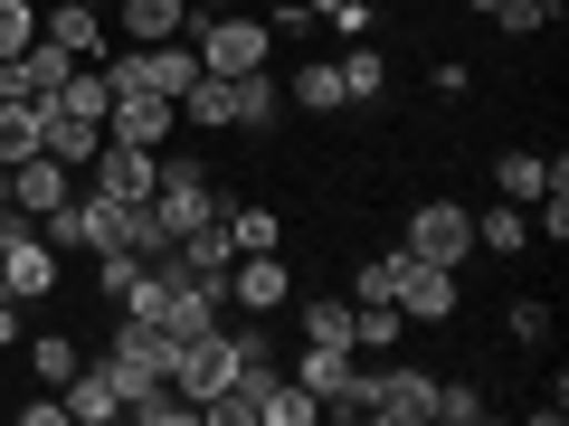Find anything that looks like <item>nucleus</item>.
Returning <instances> with one entry per match:
<instances>
[{
  "label": "nucleus",
  "instance_id": "obj_31",
  "mask_svg": "<svg viewBox=\"0 0 569 426\" xmlns=\"http://www.w3.org/2000/svg\"><path fill=\"white\" fill-rule=\"evenodd\" d=\"M305 342H332V351H351V304H323V294H313V304H305Z\"/></svg>",
  "mask_w": 569,
  "mask_h": 426
},
{
  "label": "nucleus",
  "instance_id": "obj_33",
  "mask_svg": "<svg viewBox=\"0 0 569 426\" xmlns=\"http://www.w3.org/2000/svg\"><path fill=\"white\" fill-rule=\"evenodd\" d=\"M399 256H408V246H399ZM399 256H370L361 284H351V304H389V294H399Z\"/></svg>",
  "mask_w": 569,
  "mask_h": 426
},
{
  "label": "nucleus",
  "instance_id": "obj_19",
  "mask_svg": "<svg viewBox=\"0 0 569 426\" xmlns=\"http://www.w3.org/2000/svg\"><path fill=\"white\" fill-rule=\"evenodd\" d=\"M29 152H48V114L29 95H0V162H29Z\"/></svg>",
  "mask_w": 569,
  "mask_h": 426
},
{
  "label": "nucleus",
  "instance_id": "obj_27",
  "mask_svg": "<svg viewBox=\"0 0 569 426\" xmlns=\"http://www.w3.org/2000/svg\"><path fill=\"white\" fill-rule=\"evenodd\" d=\"M284 95L305 104V114H332V104H342V67H332V58H313V67H295V85H284Z\"/></svg>",
  "mask_w": 569,
  "mask_h": 426
},
{
  "label": "nucleus",
  "instance_id": "obj_35",
  "mask_svg": "<svg viewBox=\"0 0 569 426\" xmlns=\"http://www.w3.org/2000/svg\"><path fill=\"white\" fill-rule=\"evenodd\" d=\"M541 20H550L541 0H503V10H493V29H512V39H531V29H541Z\"/></svg>",
  "mask_w": 569,
  "mask_h": 426
},
{
  "label": "nucleus",
  "instance_id": "obj_26",
  "mask_svg": "<svg viewBox=\"0 0 569 426\" xmlns=\"http://www.w3.org/2000/svg\"><path fill=\"white\" fill-rule=\"evenodd\" d=\"M475 246H485V256H522V246H531V219H522L512 200H493L485 227H475Z\"/></svg>",
  "mask_w": 569,
  "mask_h": 426
},
{
  "label": "nucleus",
  "instance_id": "obj_1",
  "mask_svg": "<svg viewBox=\"0 0 569 426\" xmlns=\"http://www.w3.org/2000/svg\"><path fill=\"white\" fill-rule=\"evenodd\" d=\"M190 48H200L209 77H257V67L276 58V29L247 20V10H228V20H200V29H190Z\"/></svg>",
  "mask_w": 569,
  "mask_h": 426
},
{
  "label": "nucleus",
  "instance_id": "obj_9",
  "mask_svg": "<svg viewBox=\"0 0 569 426\" xmlns=\"http://www.w3.org/2000/svg\"><path fill=\"white\" fill-rule=\"evenodd\" d=\"M77 67H86V58H67L58 39H29L20 58L0 67V95H29V104H48V95L67 85V77H77Z\"/></svg>",
  "mask_w": 569,
  "mask_h": 426
},
{
  "label": "nucleus",
  "instance_id": "obj_40",
  "mask_svg": "<svg viewBox=\"0 0 569 426\" xmlns=\"http://www.w3.org/2000/svg\"><path fill=\"white\" fill-rule=\"evenodd\" d=\"M0 304H10V284H0Z\"/></svg>",
  "mask_w": 569,
  "mask_h": 426
},
{
  "label": "nucleus",
  "instance_id": "obj_7",
  "mask_svg": "<svg viewBox=\"0 0 569 426\" xmlns=\"http://www.w3.org/2000/svg\"><path fill=\"white\" fill-rule=\"evenodd\" d=\"M96 200H114V209H133V200H152V181H162V152H142V142H96Z\"/></svg>",
  "mask_w": 569,
  "mask_h": 426
},
{
  "label": "nucleus",
  "instance_id": "obj_3",
  "mask_svg": "<svg viewBox=\"0 0 569 426\" xmlns=\"http://www.w3.org/2000/svg\"><path fill=\"white\" fill-rule=\"evenodd\" d=\"M104 369H114V388L123 398H133V388H152V379H171V342L152 323H133V313H123L114 332H104Z\"/></svg>",
  "mask_w": 569,
  "mask_h": 426
},
{
  "label": "nucleus",
  "instance_id": "obj_13",
  "mask_svg": "<svg viewBox=\"0 0 569 426\" xmlns=\"http://www.w3.org/2000/svg\"><path fill=\"white\" fill-rule=\"evenodd\" d=\"M0 181H10V200H20V219H48V209L67 200V162H58V152H29V162H0Z\"/></svg>",
  "mask_w": 569,
  "mask_h": 426
},
{
  "label": "nucleus",
  "instance_id": "obj_37",
  "mask_svg": "<svg viewBox=\"0 0 569 426\" xmlns=\"http://www.w3.org/2000/svg\"><path fill=\"white\" fill-rule=\"evenodd\" d=\"M10 227H20V200H10V181H0V237H10Z\"/></svg>",
  "mask_w": 569,
  "mask_h": 426
},
{
  "label": "nucleus",
  "instance_id": "obj_23",
  "mask_svg": "<svg viewBox=\"0 0 569 426\" xmlns=\"http://www.w3.org/2000/svg\"><path fill=\"white\" fill-rule=\"evenodd\" d=\"M313 417H323V398H313V388H295V379L276 369V388L257 398V426H313Z\"/></svg>",
  "mask_w": 569,
  "mask_h": 426
},
{
  "label": "nucleus",
  "instance_id": "obj_36",
  "mask_svg": "<svg viewBox=\"0 0 569 426\" xmlns=\"http://www.w3.org/2000/svg\"><path fill=\"white\" fill-rule=\"evenodd\" d=\"M512 342H522V351L550 342V304H512Z\"/></svg>",
  "mask_w": 569,
  "mask_h": 426
},
{
  "label": "nucleus",
  "instance_id": "obj_32",
  "mask_svg": "<svg viewBox=\"0 0 569 426\" xmlns=\"http://www.w3.org/2000/svg\"><path fill=\"white\" fill-rule=\"evenodd\" d=\"M313 29H332V39H370V0H313Z\"/></svg>",
  "mask_w": 569,
  "mask_h": 426
},
{
  "label": "nucleus",
  "instance_id": "obj_8",
  "mask_svg": "<svg viewBox=\"0 0 569 426\" xmlns=\"http://www.w3.org/2000/svg\"><path fill=\"white\" fill-rule=\"evenodd\" d=\"M370 417H380V426H427V417H437V379L408 369V361L370 369Z\"/></svg>",
  "mask_w": 569,
  "mask_h": 426
},
{
  "label": "nucleus",
  "instance_id": "obj_24",
  "mask_svg": "<svg viewBox=\"0 0 569 426\" xmlns=\"http://www.w3.org/2000/svg\"><path fill=\"white\" fill-rule=\"evenodd\" d=\"M123 417H142V426H190L200 407H190L171 379H152V388H133V398H123Z\"/></svg>",
  "mask_w": 569,
  "mask_h": 426
},
{
  "label": "nucleus",
  "instance_id": "obj_11",
  "mask_svg": "<svg viewBox=\"0 0 569 426\" xmlns=\"http://www.w3.org/2000/svg\"><path fill=\"white\" fill-rule=\"evenodd\" d=\"M228 304H247V313H284V304H295V275H284L276 246H266V256H238V265H228Z\"/></svg>",
  "mask_w": 569,
  "mask_h": 426
},
{
  "label": "nucleus",
  "instance_id": "obj_6",
  "mask_svg": "<svg viewBox=\"0 0 569 426\" xmlns=\"http://www.w3.org/2000/svg\"><path fill=\"white\" fill-rule=\"evenodd\" d=\"M0 284H10L20 304H39V294H58V246L39 237V219H20L10 237H0Z\"/></svg>",
  "mask_w": 569,
  "mask_h": 426
},
{
  "label": "nucleus",
  "instance_id": "obj_5",
  "mask_svg": "<svg viewBox=\"0 0 569 426\" xmlns=\"http://www.w3.org/2000/svg\"><path fill=\"white\" fill-rule=\"evenodd\" d=\"M228 369H238V361H228V323H209V332H190V342H171V388H181L190 407L219 398Z\"/></svg>",
  "mask_w": 569,
  "mask_h": 426
},
{
  "label": "nucleus",
  "instance_id": "obj_14",
  "mask_svg": "<svg viewBox=\"0 0 569 426\" xmlns=\"http://www.w3.org/2000/svg\"><path fill=\"white\" fill-rule=\"evenodd\" d=\"M493 190H503L512 209H531V200H550V190H569V162H541V152H503V162H493Z\"/></svg>",
  "mask_w": 569,
  "mask_h": 426
},
{
  "label": "nucleus",
  "instance_id": "obj_12",
  "mask_svg": "<svg viewBox=\"0 0 569 426\" xmlns=\"http://www.w3.org/2000/svg\"><path fill=\"white\" fill-rule=\"evenodd\" d=\"M171 114H181L171 95H114V104H104V142H142V152H162Z\"/></svg>",
  "mask_w": 569,
  "mask_h": 426
},
{
  "label": "nucleus",
  "instance_id": "obj_10",
  "mask_svg": "<svg viewBox=\"0 0 569 426\" xmlns=\"http://www.w3.org/2000/svg\"><path fill=\"white\" fill-rule=\"evenodd\" d=\"M389 304L408 313V323H447L456 313V265H418V256H399V294Z\"/></svg>",
  "mask_w": 569,
  "mask_h": 426
},
{
  "label": "nucleus",
  "instance_id": "obj_29",
  "mask_svg": "<svg viewBox=\"0 0 569 426\" xmlns=\"http://www.w3.org/2000/svg\"><path fill=\"white\" fill-rule=\"evenodd\" d=\"M77 361H86V351H77V342H67V332H48V342H39V351H29V369H39V379H48V388H67V379H77Z\"/></svg>",
  "mask_w": 569,
  "mask_h": 426
},
{
  "label": "nucleus",
  "instance_id": "obj_2",
  "mask_svg": "<svg viewBox=\"0 0 569 426\" xmlns=\"http://www.w3.org/2000/svg\"><path fill=\"white\" fill-rule=\"evenodd\" d=\"M219 190H209V162H162V181H152V219L171 227V237H190V227L219 219Z\"/></svg>",
  "mask_w": 569,
  "mask_h": 426
},
{
  "label": "nucleus",
  "instance_id": "obj_20",
  "mask_svg": "<svg viewBox=\"0 0 569 426\" xmlns=\"http://www.w3.org/2000/svg\"><path fill=\"white\" fill-rule=\"evenodd\" d=\"M219 227H228V246H238V256H266V246L284 237V219L266 200H238V209H219Z\"/></svg>",
  "mask_w": 569,
  "mask_h": 426
},
{
  "label": "nucleus",
  "instance_id": "obj_16",
  "mask_svg": "<svg viewBox=\"0 0 569 426\" xmlns=\"http://www.w3.org/2000/svg\"><path fill=\"white\" fill-rule=\"evenodd\" d=\"M114 20L133 29V48H162V39H190V0H114Z\"/></svg>",
  "mask_w": 569,
  "mask_h": 426
},
{
  "label": "nucleus",
  "instance_id": "obj_22",
  "mask_svg": "<svg viewBox=\"0 0 569 426\" xmlns=\"http://www.w3.org/2000/svg\"><path fill=\"white\" fill-rule=\"evenodd\" d=\"M171 256H181L190 275H228V265H238V246H228V227L209 219V227H190V237H171Z\"/></svg>",
  "mask_w": 569,
  "mask_h": 426
},
{
  "label": "nucleus",
  "instance_id": "obj_25",
  "mask_svg": "<svg viewBox=\"0 0 569 426\" xmlns=\"http://www.w3.org/2000/svg\"><path fill=\"white\" fill-rule=\"evenodd\" d=\"M276 85H266V67H257V77H238V85H228V123H247V133H266V123H276Z\"/></svg>",
  "mask_w": 569,
  "mask_h": 426
},
{
  "label": "nucleus",
  "instance_id": "obj_28",
  "mask_svg": "<svg viewBox=\"0 0 569 426\" xmlns=\"http://www.w3.org/2000/svg\"><path fill=\"white\" fill-rule=\"evenodd\" d=\"M389 85V58L370 39H351V58H342V104H361V95H380Z\"/></svg>",
  "mask_w": 569,
  "mask_h": 426
},
{
  "label": "nucleus",
  "instance_id": "obj_41",
  "mask_svg": "<svg viewBox=\"0 0 569 426\" xmlns=\"http://www.w3.org/2000/svg\"><path fill=\"white\" fill-rule=\"evenodd\" d=\"M96 10H114V0H96Z\"/></svg>",
  "mask_w": 569,
  "mask_h": 426
},
{
  "label": "nucleus",
  "instance_id": "obj_42",
  "mask_svg": "<svg viewBox=\"0 0 569 426\" xmlns=\"http://www.w3.org/2000/svg\"><path fill=\"white\" fill-rule=\"evenodd\" d=\"M228 10H247V0H228Z\"/></svg>",
  "mask_w": 569,
  "mask_h": 426
},
{
  "label": "nucleus",
  "instance_id": "obj_38",
  "mask_svg": "<svg viewBox=\"0 0 569 426\" xmlns=\"http://www.w3.org/2000/svg\"><path fill=\"white\" fill-rule=\"evenodd\" d=\"M466 10H485V20H493V10H503V0H466Z\"/></svg>",
  "mask_w": 569,
  "mask_h": 426
},
{
  "label": "nucleus",
  "instance_id": "obj_21",
  "mask_svg": "<svg viewBox=\"0 0 569 426\" xmlns=\"http://www.w3.org/2000/svg\"><path fill=\"white\" fill-rule=\"evenodd\" d=\"M284 379H295V388H313V398H323V407H332V388H342V379H351V351H332V342H305V361L284 369Z\"/></svg>",
  "mask_w": 569,
  "mask_h": 426
},
{
  "label": "nucleus",
  "instance_id": "obj_39",
  "mask_svg": "<svg viewBox=\"0 0 569 426\" xmlns=\"http://www.w3.org/2000/svg\"><path fill=\"white\" fill-rule=\"evenodd\" d=\"M541 10H550V20H560V0H541Z\"/></svg>",
  "mask_w": 569,
  "mask_h": 426
},
{
  "label": "nucleus",
  "instance_id": "obj_4",
  "mask_svg": "<svg viewBox=\"0 0 569 426\" xmlns=\"http://www.w3.org/2000/svg\"><path fill=\"white\" fill-rule=\"evenodd\" d=\"M408 256L418 265H466L475 256V209H456V200L408 209Z\"/></svg>",
  "mask_w": 569,
  "mask_h": 426
},
{
  "label": "nucleus",
  "instance_id": "obj_17",
  "mask_svg": "<svg viewBox=\"0 0 569 426\" xmlns=\"http://www.w3.org/2000/svg\"><path fill=\"white\" fill-rule=\"evenodd\" d=\"M48 114V152H58L67 171H86L96 162V142H104V114H77V104H39Z\"/></svg>",
  "mask_w": 569,
  "mask_h": 426
},
{
  "label": "nucleus",
  "instance_id": "obj_15",
  "mask_svg": "<svg viewBox=\"0 0 569 426\" xmlns=\"http://www.w3.org/2000/svg\"><path fill=\"white\" fill-rule=\"evenodd\" d=\"M39 39H58L67 58H104V10L96 0H58V10H39Z\"/></svg>",
  "mask_w": 569,
  "mask_h": 426
},
{
  "label": "nucleus",
  "instance_id": "obj_34",
  "mask_svg": "<svg viewBox=\"0 0 569 426\" xmlns=\"http://www.w3.org/2000/svg\"><path fill=\"white\" fill-rule=\"evenodd\" d=\"M437 417H447V426H475V417H485V398L456 388V379H437Z\"/></svg>",
  "mask_w": 569,
  "mask_h": 426
},
{
  "label": "nucleus",
  "instance_id": "obj_18",
  "mask_svg": "<svg viewBox=\"0 0 569 426\" xmlns=\"http://www.w3.org/2000/svg\"><path fill=\"white\" fill-rule=\"evenodd\" d=\"M58 398H67V417H77V426H104V417H123V388H114V369H104V361H96V369L77 361V379H67Z\"/></svg>",
  "mask_w": 569,
  "mask_h": 426
},
{
  "label": "nucleus",
  "instance_id": "obj_30",
  "mask_svg": "<svg viewBox=\"0 0 569 426\" xmlns=\"http://www.w3.org/2000/svg\"><path fill=\"white\" fill-rule=\"evenodd\" d=\"M29 39H39V0H0V67L20 58Z\"/></svg>",
  "mask_w": 569,
  "mask_h": 426
}]
</instances>
